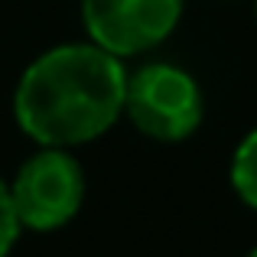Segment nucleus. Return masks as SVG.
<instances>
[{
    "label": "nucleus",
    "mask_w": 257,
    "mask_h": 257,
    "mask_svg": "<svg viewBox=\"0 0 257 257\" xmlns=\"http://www.w3.org/2000/svg\"><path fill=\"white\" fill-rule=\"evenodd\" d=\"M186 0H82L91 43L114 56H137L176 30Z\"/></svg>",
    "instance_id": "obj_4"
},
{
    "label": "nucleus",
    "mask_w": 257,
    "mask_h": 257,
    "mask_svg": "<svg viewBox=\"0 0 257 257\" xmlns=\"http://www.w3.org/2000/svg\"><path fill=\"white\" fill-rule=\"evenodd\" d=\"M127 75L120 56L98 43L56 46L23 72L13 114L43 147L94 140L124 111Z\"/></svg>",
    "instance_id": "obj_1"
},
{
    "label": "nucleus",
    "mask_w": 257,
    "mask_h": 257,
    "mask_svg": "<svg viewBox=\"0 0 257 257\" xmlns=\"http://www.w3.org/2000/svg\"><path fill=\"white\" fill-rule=\"evenodd\" d=\"M10 189V202L20 225L33 231H56L78 212L85 195L82 166L72 153L49 147L20 166Z\"/></svg>",
    "instance_id": "obj_3"
},
{
    "label": "nucleus",
    "mask_w": 257,
    "mask_h": 257,
    "mask_svg": "<svg viewBox=\"0 0 257 257\" xmlns=\"http://www.w3.org/2000/svg\"><path fill=\"white\" fill-rule=\"evenodd\" d=\"M247 257H257V247H254V251H251V254H247Z\"/></svg>",
    "instance_id": "obj_7"
},
{
    "label": "nucleus",
    "mask_w": 257,
    "mask_h": 257,
    "mask_svg": "<svg viewBox=\"0 0 257 257\" xmlns=\"http://www.w3.org/2000/svg\"><path fill=\"white\" fill-rule=\"evenodd\" d=\"M20 234V218L13 212V202H10V189L0 182V257L10 254L13 241Z\"/></svg>",
    "instance_id": "obj_6"
},
{
    "label": "nucleus",
    "mask_w": 257,
    "mask_h": 257,
    "mask_svg": "<svg viewBox=\"0 0 257 257\" xmlns=\"http://www.w3.org/2000/svg\"><path fill=\"white\" fill-rule=\"evenodd\" d=\"M124 111L147 137L182 140L202 120V91L189 72L153 62L127 78Z\"/></svg>",
    "instance_id": "obj_2"
},
{
    "label": "nucleus",
    "mask_w": 257,
    "mask_h": 257,
    "mask_svg": "<svg viewBox=\"0 0 257 257\" xmlns=\"http://www.w3.org/2000/svg\"><path fill=\"white\" fill-rule=\"evenodd\" d=\"M231 186L251 208H257V131L238 144L231 160Z\"/></svg>",
    "instance_id": "obj_5"
}]
</instances>
